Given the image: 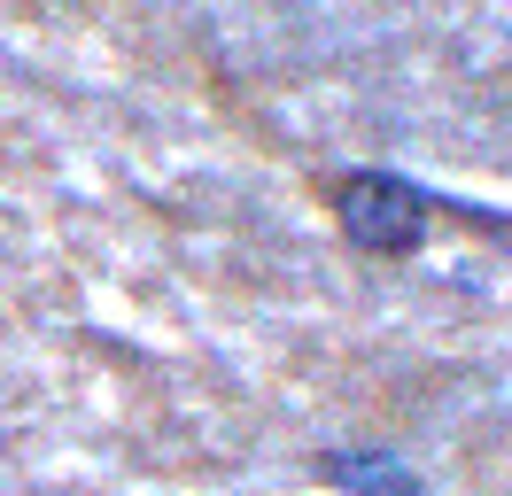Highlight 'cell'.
<instances>
[{
    "instance_id": "cell-2",
    "label": "cell",
    "mask_w": 512,
    "mask_h": 496,
    "mask_svg": "<svg viewBox=\"0 0 512 496\" xmlns=\"http://www.w3.org/2000/svg\"><path fill=\"white\" fill-rule=\"evenodd\" d=\"M311 473H319L326 489H342V496H427V489H419V473H412V458H396L388 442L319 450V458H311Z\"/></svg>"
},
{
    "instance_id": "cell-1",
    "label": "cell",
    "mask_w": 512,
    "mask_h": 496,
    "mask_svg": "<svg viewBox=\"0 0 512 496\" xmlns=\"http://www.w3.org/2000/svg\"><path fill=\"white\" fill-rule=\"evenodd\" d=\"M326 210L342 225V241L357 256H412L427 241V186L404 179V171H388V163H357L342 179H326Z\"/></svg>"
}]
</instances>
